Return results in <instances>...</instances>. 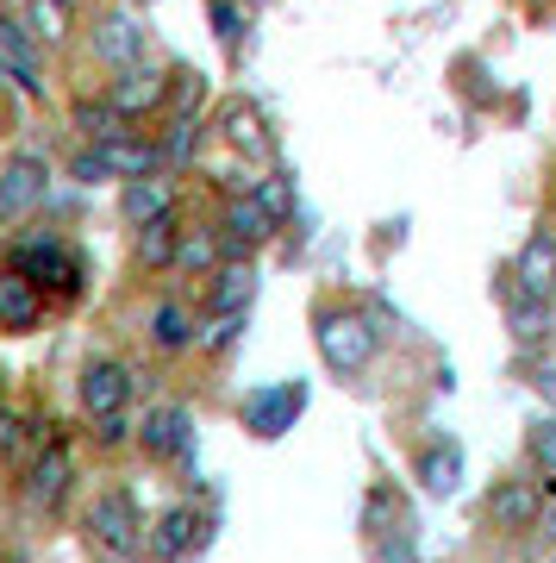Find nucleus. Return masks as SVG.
<instances>
[{"instance_id": "nucleus-1", "label": "nucleus", "mask_w": 556, "mask_h": 563, "mask_svg": "<svg viewBox=\"0 0 556 563\" xmlns=\"http://www.w3.org/2000/svg\"><path fill=\"white\" fill-rule=\"evenodd\" d=\"M313 339H319V357L325 369H338V376H363L381 351V332L376 320H363L357 307H319L313 313Z\"/></svg>"}, {"instance_id": "nucleus-2", "label": "nucleus", "mask_w": 556, "mask_h": 563, "mask_svg": "<svg viewBox=\"0 0 556 563\" xmlns=\"http://www.w3.org/2000/svg\"><path fill=\"white\" fill-rule=\"evenodd\" d=\"M88 539L100 551H113V558H138L144 551V520H138V501L125 495V488H100L94 501H88Z\"/></svg>"}, {"instance_id": "nucleus-3", "label": "nucleus", "mask_w": 556, "mask_h": 563, "mask_svg": "<svg viewBox=\"0 0 556 563\" xmlns=\"http://www.w3.org/2000/svg\"><path fill=\"white\" fill-rule=\"evenodd\" d=\"M556 483H532V476H500L488 488V526L494 532H532L544 526V507H551Z\"/></svg>"}, {"instance_id": "nucleus-4", "label": "nucleus", "mask_w": 556, "mask_h": 563, "mask_svg": "<svg viewBox=\"0 0 556 563\" xmlns=\"http://www.w3.org/2000/svg\"><path fill=\"white\" fill-rule=\"evenodd\" d=\"M44 195H51V163L38 151H13V157L0 163V220L38 213Z\"/></svg>"}, {"instance_id": "nucleus-5", "label": "nucleus", "mask_w": 556, "mask_h": 563, "mask_svg": "<svg viewBox=\"0 0 556 563\" xmlns=\"http://www.w3.org/2000/svg\"><path fill=\"white\" fill-rule=\"evenodd\" d=\"M81 413L88 420H113V413H125L132 407V369H125L120 357H88L81 363Z\"/></svg>"}, {"instance_id": "nucleus-6", "label": "nucleus", "mask_w": 556, "mask_h": 563, "mask_svg": "<svg viewBox=\"0 0 556 563\" xmlns=\"http://www.w3.org/2000/svg\"><path fill=\"white\" fill-rule=\"evenodd\" d=\"M138 451L144 457H157V463H181L188 451H194V413H188L181 401L151 407L144 426H138Z\"/></svg>"}, {"instance_id": "nucleus-7", "label": "nucleus", "mask_w": 556, "mask_h": 563, "mask_svg": "<svg viewBox=\"0 0 556 563\" xmlns=\"http://www.w3.org/2000/svg\"><path fill=\"white\" fill-rule=\"evenodd\" d=\"M507 288L532 295V301H556V232L537 225L532 239L519 244V257L507 263Z\"/></svg>"}, {"instance_id": "nucleus-8", "label": "nucleus", "mask_w": 556, "mask_h": 563, "mask_svg": "<svg viewBox=\"0 0 556 563\" xmlns=\"http://www.w3.org/2000/svg\"><path fill=\"white\" fill-rule=\"evenodd\" d=\"M276 232H281V220L257 201V195H232V201H225V220H219V239H225V251L257 257L263 244L276 239Z\"/></svg>"}, {"instance_id": "nucleus-9", "label": "nucleus", "mask_w": 556, "mask_h": 563, "mask_svg": "<svg viewBox=\"0 0 556 563\" xmlns=\"http://www.w3.org/2000/svg\"><path fill=\"white\" fill-rule=\"evenodd\" d=\"M13 269H20V276H32L38 288H44V282H57L63 295L81 282V263L69 257V244L51 239V232H44V239H20V244H13Z\"/></svg>"}, {"instance_id": "nucleus-10", "label": "nucleus", "mask_w": 556, "mask_h": 563, "mask_svg": "<svg viewBox=\"0 0 556 563\" xmlns=\"http://www.w3.org/2000/svg\"><path fill=\"white\" fill-rule=\"evenodd\" d=\"M169 95H176V76H169V69H157V63H132V69H120V81L107 88V101L120 107L125 120H138V113H157Z\"/></svg>"}, {"instance_id": "nucleus-11", "label": "nucleus", "mask_w": 556, "mask_h": 563, "mask_svg": "<svg viewBox=\"0 0 556 563\" xmlns=\"http://www.w3.org/2000/svg\"><path fill=\"white\" fill-rule=\"evenodd\" d=\"M69 483H76V463L63 444H44L38 457L25 463V501L38 507V514H57L69 501Z\"/></svg>"}, {"instance_id": "nucleus-12", "label": "nucleus", "mask_w": 556, "mask_h": 563, "mask_svg": "<svg viewBox=\"0 0 556 563\" xmlns=\"http://www.w3.org/2000/svg\"><path fill=\"white\" fill-rule=\"evenodd\" d=\"M88 38H94V57L107 63V69H132V63H144V51H151V32H144L132 13H100Z\"/></svg>"}, {"instance_id": "nucleus-13", "label": "nucleus", "mask_w": 556, "mask_h": 563, "mask_svg": "<svg viewBox=\"0 0 556 563\" xmlns=\"http://www.w3.org/2000/svg\"><path fill=\"white\" fill-rule=\"evenodd\" d=\"M176 213V188H169V176H132V181H120V220L132 225V232H144L151 220H169Z\"/></svg>"}, {"instance_id": "nucleus-14", "label": "nucleus", "mask_w": 556, "mask_h": 563, "mask_svg": "<svg viewBox=\"0 0 556 563\" xmlns=\"http://www.w3.org/2000/svg\"><path fill=\"white\" fill-rule=\"evenodd\" d=\"M44 44L25 32V20H0V76L20 81L25 95H44V69H38Z\"/></svg>"}, {"instance_id": "nucleus-15", "label": "nucleus", "mask_w": 556, "mask_h": 563, "mask_svg": "<svg viewBox=\"0 0 556 563\" xmlns=\"http://www.w3.org/2000/svg\"><path fill=\"white\" fill-rule=\"evenodd\" d=\"M219 139L232 144V151H244V157H257V163L276 157V139H269L257 101H225L219 107Z\"/></svg>"}, {"instance_id": "nucleus-16", "label": "nucleus", "mask_w": 556, "mask_h": 563, "mask_svg": "<svg viewBox=\"0 0 556 563\" xmlns=\"http://www.w3.org/2000/svg\"><path fill=\"white\" fill-rule=\"evenodd\" d=\"M300 407H307V388H300V383L263 388V395H251V401H244V426H251L257 439H281Z\"/></svg>"}, {"instance_id": "nucleus-17", "label": "nucleus", "mask_w": 556, "mask_h": 563, "mask_svg": "<svg viewBox=\"0 0 556 563\" xmlns=\"http://www.w3.org/2000/svg\"><path fill=\"white\" fill-rule=\"evenodd\" d=\"M194 544H200V514H194V507H169V514H157L144 551H151L157 563H181Z\"/></svg>"}, {"instance_id": "nucleus-18", "label": "nucleus", "mask_w": 556, "mask_h": 563, "mask_svg": "<svg viewBox=\"0 0 556 563\" xmlns=\"http://www.w3.org/2000/svg\"><path fill=\"white\" fill-rule=\"evenodd\" d=\"M44 320V288L20 269L0 276V332H32Z\"/></svg>"}, {"instance_id": "nucleus-19", "label": "nucleus", "mask_w": 556, "mask_h": 563, "mask_svg": "<svg viewBox=\"0 0 556 563\" xmlns=\"http://www.w3.org/2000/svg\"><path fill=\"white\" fill-rule=\"evenodd\" d=\"M500 282H507V276H500ZM500 295H507V332H513V344H525V351L551 344V332H556L551 301H532V295H519V288H500Z\"/></svg>"}, {"instance_id": "nucleus-20", "label": "nucleus", "mask_w": 556, "mask_h": 563, "mask_svg": "<svg viewBox=\"0 0 556 563\" xmlns=\"http://www.w3.org/2000/svg\"><path fill=\"white\" fill-rule=\"evenodd\" d=\"M419 488L425 495H457V483H463V444L457 439H432L425 451H419Z\"/></svg>"}, {"instance_id": "nucleus-21", "label": "nucleus", "mask_w": 556, "mask_h": 563, "mask_svg": "<svg viewBox=\"0 0 556 563\" xmlns=\"http://www.w3.org/2000/svg\"><path fill=\"white\" fill-rule=\"evenodd\" d=\"M20 20L44 51H63V44L76 38V0H25Z\"/></svg>"}, {"instance_id": "nucleus-22", "label": "nucleus", "mask_w": 556, "mask_h": 563, "mask_svg": "<svg viewBox=\"0 0 556 563\" xmlns=\"http://www.w3.org/2000/svg\"><path fill=\"white\" fill-rule=\"evenodd\" d=\"M194 339H200L194 313H188L181 301H157V307H151V344H157V351H169V357H176V351H188Z\"/></svg>"}, {"instance_id": "nucleus-23", "label": "nucleus", "mask_w": 556, "mask_h": 563, "mask_svg": "<svg viewBox=\"0 0 556 563\" xmlns=\"http://www.w3.org/2000/svg\"><path fill=\"white\" fill-rule=\"evenodd\" d=\"M125 125L132 120H125L113 101H76V132H81V144H94V151L100 144H120Z\"/></svg>"}, {"instance_id": "nucleus-24", "label": "nucleus", "mask_w": 556, "mask_h": 563, "mask_svg": "<svg viewBox=\"0 0 556 563\" xmlns=\"http://www.w3.org/2000/svg\"><path fill=\"white\" fill-rule=\"evenodd\" d=\"M251 295H257V269H251V257L213 269V313H244Z\"/></svg>"}, {"instance_id": "nucleus-25", "label": "nucleus", "mask_w": 556, "mask_h": 563, "mask_svg": "<svg viewBox=\"0 0 556 563\" xmlns=\"http://www.w3.org/2000/svg\"><path fill=\"white\" fill-rule=\"evenodd\" d=\"M138 263H144V269H176V263H181V225H176V213H169V220H151L138 232Z\"/></svg>"}, {"instance_id": "nucleus-26", "label": "nucleus", "mask_w": 556, "mask_h": 563, "mask_svg": "<svg viewBox=\"0 0 556 563\" xmlns=\"http://www.w3.org/2000/svg\"><path fill=\"white\" fill-rule=\"evenodd\" d=\"M176 269H200V276L225 269V239H219V232H207V225L181 232V263H176Z\"/></svg>"}, {"instance_id": "nucleus-27", "label": "nucleus", "mask_w": 556, "mask_h": 563, "mask_svg": "<svg viewBox=\"0 0 556 563\" xmlns=\"http://www.w3.org/2000/svg\"><path fill=\"white\" fill-rule=\"evenodd\" d=\"M25 451L38 457V420H25L13 407H0V463H25Z\"/></svg>"}, {"instance_id": "nucleus-28", "label": "nucleus", "mask_w": 556, "mask_h": 563, "mask_svg": "<svg viewBox=\"0 0 556 563\" xmlns=\"http://www.w3.org/2000/svg\"><path fill=\"white\" fill-rule=\"evenodd\" d=\"M251 195H257L276 220H294V176H288V169H269L263 181H251Z\"/></svg>"}, {"instance_id": "nucleus-29", "label": "nucleus", "mask_w": 556, "mask_h": 563, "mask_svg": "<svg viewBox=\"0 0 556 563\" xmlns=\"http://www.w3.org/2000/svg\"><path fill=\"white\" fill-rule=\"evenodd\" d=\"M200 151V120H176L169 139H163V163H188Z\"/></svg>"}, {"instance_id": "nucleus-30", "label": "nucleus", "mask_w": 556, "mask_h": 563, "mask_svg": "<svg viewBox=\"0 0 556 563\" xmlns=\"http://www.w3.org/2000/svg\"><path fill=\"white\" fill-rule=\"evenodd\" d=\"M525 451H532L544 470L556 476V413H544V420H532V432H525Z\"/></svg>"}, {"instance_id": "nucleus-31", "label": "nucleus", "mask_w": 556, "mask_h": 563, "mask_svg": "<svg viewBox=\"0 0 556 563\" xmlns=\"http://www.w3.org/2000/svg\"><path fill=\"white\" fill-rule=\"evenodd\" d=\"M213 32L225 44H238V32H244V13L232 7V0H213Z\"/></svg>"}, {"instance_id": "nucleus-32", "label": "nucleus", "mask_w": 556, "mask_h": 563, "mask_svg": "<svg viewBox=\"0 0 556 563\" xmlns=\"http://www.w3.org/2000/svg\"><path fill=\"white\" fill-rule=\"evenodd\" d=\"M238 325H244V313H219V320H213V332H207L200 344H207V351H225V344L238 339Z\"/></svg>"}, {"instance_id": "nucleus-33", "label": "nucleus", "mask_w": 556, "mask_h": 563, "mask_svg": "<svg viewBox=\"0 0 556 563\" xmlns=\"http://www.w3.org/2000/svg\"><path fill=\"white\" fill-rule=\"evenodd\" d=\"M94 439H100V444H125V439H132L125 413H113V420H94Z\"/></svg>"}, {"instance_id": "nucleus-34", "label": "nucleus", "mask_w": 556, "mask_h": 563, "mask_svg": "<svg viewBox=\"0 0 556 563\" xmlns=\"http://www.w3.org/2000/svg\"><path fill=\"white\" fill-rule=\"evenodd\" d=\"M388 563H419V558H413V544L394 539V544H388Z\"/></svg>"}, {"instance_id": "nucleus-35", "label": "nucleus", "mask_w": 556, "mask_h": 563, "mask_svg": "<svg viewBox=\"0 0 556 563\" xmlns=\"http://www.w3.org/2000/svg\"><path fill=\"white\" fill-rule=\"evenodd\" d=\"M537 395H551L556 401V369H537Z\"/></svg>"}, {"instance_id": "nucleus-36", "label": "nucleus", "mask_w": 556, "mask_h": 563, "mask_svg": "<svg viewBox=\"0 0 556 563\" xmlns=\"http://www.w3.org/2000/svg\"><path fill=\"white\" fill-rule=\"evenodd\" d=\"M544 532H551V544H556V495H551V507H544Z\"/></svg>"}]
</instances>
